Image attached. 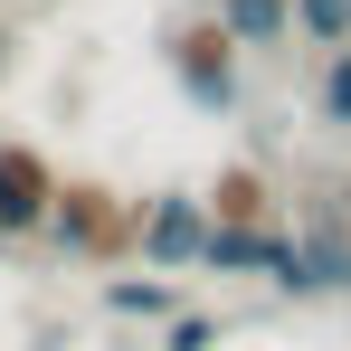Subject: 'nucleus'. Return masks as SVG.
<instances>
[{"label":"nucleus","instance_id":"f257e3e1","mask_svg":"<svg viewBox=\"0 0 351 351\" xmlns=\"http://www.w3.org/2000/svg\"><path fill=\"white\" fill-rule=\"evenodd\" d=\"M209 199L199 190H152L143 209H133V256L152 266V276H190L199 256H209Z\"/></svg>","mask_w":351,"mask_h":351},{"label":"nucleus","instance_id":"f03ea898","mask_svg":"<svg viewBox=\"0 0 351 351\" xmlns=\"http://www.w3.org/2000/svg\"><path fill=\"white\" fill-rule=\"evenodd\" d=\"M48 237H58L76 266H114V256H133V209H123L105 180H66V190H58V219H48Z\"/></svg>","mask_w":351,"mask_h":351},{"label":"nucleus","instance_id":"7ed1b4c3","mask_svg":"<svg viewBox=\"0 0 351 351\" xmlns=\"http://www.w3.org/2000/svg\"><path fill=\"white\" fill-rule=\"evenodd\" d=\"M58 190L66 180L29 152V143H0V247H19V237H38L58 219Z\"/></svg>","mask_w":351,"mask_h":351},{"label":"nucleus","instance_id":"20e7f679","mask_svg":"<svg viewBox=\"0 0 351 351\" xmlns=\"http://www.w3.org/2000/svg\"><path fill=\"white\" fill-rule=\"evenodd\" d=\"M171 76L199 114H237V38L228 29H180L171 38Z\"/></svg>","mask_w":351,"mask_h":351},{"label":"nucleus","instance_id":"39448f33","mask_svg":"<svg viewBox=\"0 0 351 351\" xmlns=\"http://www.w3.org/2000/svg\"><path fill=\"white\" fill-rule=\"evenodd\" d=\"M199 199H209V219H219V228H276V190L247 171V162H228Z\"/></svg>","mask_w":351,"mask_h":351},{"label":"nucleus","instance_id":"423d86ee","mask_svg":"<svg viewBox=\"0 0 351 351\" xmlns=\"http://www.w3.org/2000/svg\"><path fill=\"white\" fill-rule=\"evenodd\" d=\"M105 313L114 323H180V276H105Z\"/></svg>","mask_w":351,"mask_h":351},{"label":"nucleus","instance_id":"0eeeda50","mask_svg":"<svg viewBox=\"0 0 351 351\" xmlns=\"http://www.w3.org/2000/svg\"><path fill=\"white\" fill-rule=\"evenodd\" d=\"M304 294H351V228L332 219L304 228Z\"/></svg>","mask_w":351,"mask_h":351},{"label":"nucleus","instance_id":"6e6552de","mask_svg":"<svg viewBox=\"0 0 351 351\" xmlns=\"http://www.w3.org/2000/svg\"><path fill=\"white\" fill-rule=\"evenodd\" d=\"M219 29H228L237 48H276L294 29V0H219Z\"/></svg>","mask_w":351,"mask_h":351},{"label":"nucleus","instance_id":"1a4fd4ad","mask_svg":"<svg viewBox=\"0 0 351 351\" xmlns=\"http://www.w3.org/2000/svg\"><path fill=\"white\" fill-rule=\"evenodd\" d=\"M294 29H304V38H323V48H342V58H351V0H294Z\"/></svg>","mask_w":351,"mask_h":351},{"label":"nucleus","instance_id":"9d476101","mask_svg":"<svg viewBox=\"0 0 351 351\" xmlns=\"http://www.w3.org/2000/svg\"><path fill=\"white\" fill-rule=\"evenodd\" d=\"M219 313H180V323H162V351H219Z\"/></svg>","mask_w":351,"mask_h":351},{"label":"nucleus","instance_id":"9b49d317","mask_svg":"<svg viewBox=\"0 0 351 351\" xmlns=\"http://www.w3.org/2000/svg\"><path fill=\"white\" fill-rule=\"evenodd\" d=\"M313 105H323V123H351V58L323 66V95H313Z\"/></svg>","mask_w":351,"mask_h":351},{"label":"nucleus","instance_id":"f8f14e48","mask_svg":"<svg viewBox=\"0 0 351 351\" xmlns=\"http://www.w3.org/2000/svg\"><path fill=\"white\" fill-rule=\"evenodd\" d=\"M38 351H58V342H38Z\"/></svg>","mask_w":351,"mask_h":351},{"label":"nucleus","instance_id":"ddd939ff","mask_svg":"<svg viewBox=\"0 0 351 351\" xmlns=\"http://www.w3.org/2000/svg\"><path fill=\"white\" fill-rule=\"evenodd\" d=\"M0 256H10V247H0Z\"/></svg>","mask_w":351,"mask_h":351},{"label":"nucleus","instance_id":"4468645a","mask_svg":"<svg viewBox=\"0 0 351 351\" xmlns=\"http://www.w3.org/2000/svg\"><path fill=\"white\" fill-rule=\"evenodd\" d=\"M0 66H10V58H0Z\"/></svg>","mask_w":351,"mask_h":351}]
</instances>
